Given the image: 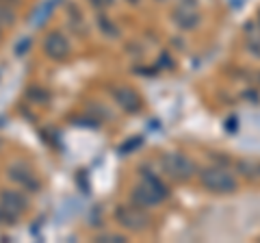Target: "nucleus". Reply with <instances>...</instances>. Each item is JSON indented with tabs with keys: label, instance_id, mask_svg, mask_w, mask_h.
<instances>
[{
	"label": "nucleus",
	"instance_id": "nucleus-23",
	"mask_svg": "<svg viewBox=\"0 0 260 243\" xmlns=\"http://www.w3.org/2000/svg\"><path fill=\"white\" fill-rule=\"evenodd\" d=\"M130 3H137V0H130Z\"/></svg>",
	"mask_w": 260,
	"mask_h": 243
},
{
	"label": "nucleus",
	"instance_id": "nucleus-2",
	"mask_svg": "<svg viewBox=\"0 0 260 243\" xmlns=\"http://www.w3.org/2000/svg\"><path fill=\"white\" fill-rule=\"evenodd\" d=\"M160 167H162V174H165L167 178L178 180V183H186L198 174L195 163L186 155H180V152H167V155H162L160 157Z\"/></svg>",
	"mask_w": 260,
	"mask_h": 243
},
{
	"label": "nucleus",
	"instance_id": "nucleus-6",
	"mask_svg": "<svg viewBox=\"0 0 260 243\" xmlns=\"http://www.w3.org/2000/svg\"><path fill=\"white\" fill-rule=\"evenodd\" d=\"M44 52L50 61H65L72 54V46L61 31H50L44 37Z\"/></svg>",
	"mask_w": 260,
	"mask_h": 243
},
{
	"label": "nucleus",
	"instance_id": "nucleus-22",
	"mask_svg": "<svg viewBox=\"0 0 260 243\" xmlns=\"http://www.w3.org/2000/svg\"><path fill=\"white\" fill-rule=\"evenodd\" d=\"M258 26H260V13H258Z\"/></svg>",
	"mask_w": 260,
	"mask_h": 243
},
{
	"label": "nucleus",
	"instance_id": "nucleus-5",
	"mask_svg": "<svg viewBox=\"0 0 260 243\" xmlns=\"http://www.w3.org/2000/svg\"><path fill=\"white\" fill-rule=\"evenodd\" d=\"M7 176H9L11 183L20 185V187L24 191H28V193H37L39 189H42V180H39V176L24 163H11L9 167H7Z\"/></svg>",
	"mask_w": 260,
	"mask_h": 243
},
{
	"label": "nucleus",
	"instance_id": "nucleus-8",
	"mask_svg": "<svg viewBox=\"0 0 260 243\" xmlns=\"http://www.w3.org/2000/svg\"><path fill=\"white\" fill-rule=\"evenodd\" d=\"M130 202H133L135 206L148 210V208H156L160 202H165V198H162L158 191H154L148 183L141 180L133 191H130Z\"/></svg>",
	"mask_w": 260,
	"mask_h": 243
},
{
	"label": "nucleus",
	"instance_id": "nucleus-19",
	"mask_svg": "<svg viewBox=\"0 0 260 243\" xmlns=\"http://www.w3.org/2000/svg\"><path fill=\"white\" fill-rule=\"evenodd\" d=\"M3 5H9V7H18L20 5V0H0Z\"/></svg>",
	"mask_w": 260,
	"mask_h": 243
},
{
	"label": "nucleus",
	"instance_id": "nucleus-3",
	"mask_svg": "<svg viewBox=\"0 0 260 243\" xmlns=\"http://www.w3.org/2000/svg\"><path fill=\"white\" fill-rule=\"evenodd\" d=\"M113 220H115L124 230L130 232H143L150 228V217L143 208L135 206L133 202L130 204H117L115 210H113Z\"/></svg>",
	"mask_w": 260,
	"mask_h": 243
},
{
	"label": "nucleus",
	"instance_id": "nucleus-13",
	"mask_svg": "<svg viewBox=\"0 0 260 243\" xmlns=\"http://www.w3.org/2000/svg\"><path fill=\"white\" fill-rule=\"evenodd\" d=\"M15 24V7L0 3V26H13Z\"/></svg>",
	"mask_w": 260,
	"mask_h": 243
},
{
	"label": "nucleus",
	"instance_id": "nucleus-12",
	"mask_svg": "<svg viewBox=\"0 0 260 243\" xmlns=\"http://www.w3.org/2000/svg\"><path fill=\"white\" fill-rule=\"evenodd\" d=\"M26 98H28V102H32V104H48V102H50V94H48L46 89H42V87L32 85V87H28Z\"/></svg>",
	"mask_w": 260,
	"mask_h": 243
},
{
	"label": "nucleus",
	"instance_id": "nucleus-17",
	"mask_svg": "<svg viewBox=\"0 0 260 243\" xmlns=\"http://www.w3.org/2000/svg\"><path fill=\"white\" fill-rule=\"evenodd\" d=\"M28 48H30V39H22V42H20L18 46H15V54H18V56H22L24 52L28 50Z\"/></svg>",
	"mask_w": 260,
	"mask_h": 243
},
{
	"label": "nucleus",
	"instance_id": "nucleus-25",
	"mask_svg": "<svg viewBox=\"0 0 260 243\" xmlns=\"http://www.w3.org/2000/svg\"><path fill=\"white\" fill-rule=\"evenodd\" d=\"M258 80H260V74H258Z\"/></svg>",
	"mask_w": 260,
	"mask_h": 243
},
{
	"label": "nucleus",
	"instance_id": "nucleus-7",
	"mask_svg": "<svg viewBox=\"0 0 260 243\" xmlns=\"http://www.w3.org/2000/svg\"><path fill=\"white\" fill-rule=\"evenodd\" d=\"M111 98H113V102H115L121 111L133 113V115H135V113H139V111H141V107H143L141 96L137 94L135 89L124 87V85L113 87V89H111Z\"/></svg>",
	"mask_w": 260,
	"mask_h": 243
},
{
	"label": "nucleus",
	"instance_id": "nucleus-20",
	"mask_svg": "<svg viewBox=\"0 0 260 243\" xmlns=\"http://www.w3.org/2000/svg\"><path fill=\"white\" fill-rule=\"evenodd\" d=\"M180 5H184V7H195V0H180Z\"/></svg>",
	"mask_w": 260,
	"mask_h": 243
},
{
	"label": "nucleus",
	"instance_id": "nucleus-9",
	"mask_svg": "<svg viewBox=\"0 0 260 243\" xmlns=\"http://www.w3.org/2000/svg\"><path fill=\"white\" fill-rule=\"evenodd\" d=\"M172 20L174 24L184 33H189V31H195L200 24V13L195 11V7H184V5H178L176 9L172 11Z\"/></svg>",
	"mask_w": 260,
	"mask_h": 243
},
{
	"label": "nucleus",
	"instance_id": "nucleus-14",
	"mask_svg": "<svg viewBox=\"0 0 260 243\" xmlns=\"http://www.w3.org/2000/svg\"><path fill=\"white\" fill-rule=\"evenodd\" d=\"M237 169L243 174V176H258V165L256 163H249V161H239L237 163Z\"/></svg>",
	"mask_w": 260,
	"mask_h": 243
},
{
	"label": "nucleus",
	"instance_id": "nucleus-4",
	"mask_svg": "<svg viewBox=\"0 0 260 243\" xmlns=\"http://www.w3.org/2000/svg\"><path fill=\"white\" fill-rule=\"evenodd\" d=\"M26 208H28V200L22 191H15V189L0 191V215H3L5 226L15 224Z\"/></svg>",
	"mask_w": 260,
	"mask_h": 243
},
{
	"label": "nucleus",
	"instance_id": "nucleus-11",
	"mask_svg": "<svg viewBox=\"0 0 260 243\" xmlns=\"http://www.w3.org/2000/svg\"><path fill=\"white\" fill-rule=\"evenodd\" d=\"M247 50L260 59V26H247Z\"/></svg>",
	"mask_w": 260,
	"mask_h": 243
},
{
	"label": "nucleus",
	"instance_id": "nucleus-18",
	"mask_svg": "<svg viewBox=\"0 0 260 243\" xmlns=\"http://www.w3.org/2000/svg\"><path fill=\"white\" fill-rule=\"evenodd\" d=\"M89 3H91V5L95 7V9H98V11H102V9H104V7H107V5H109V3H107V0H89Z\"/></svg>",
	"mask_w": 260,
	"mask_h": 243
},
{
	"label": "nucleus",
	"instance_id": "nucleus-21",
	"mask_svg": "<svg viewBox=\"0 0 260 243\" xmlns=\"http://www.w3.org/2000/svg\"><path fill=\"white\" fill-rule=\"evenodd\" d=\"M0 39H3V26H0Z\"/></svg>",
	"mask_w": 260,
	"mask_h": 243
},
{
	"label": "nucleus",
	"instance_id": "nucleus-15",
	"mask_svg": "<svg viewBox=\"0 0 260 243\" xmlns=\"http://www.w3.org/2000/svg\"><path fill=\"white\" fill-rule=\"evenodd\" d=\"M95 241H102V243H124L126 241V237L124 234H115V232H109V234H100Z\"/></svg>",
	"mask_w": 260,
	"mask_h": 243
},
{
	"label": "nucleus",
	"instance_id": "nucleus-24",
	"mask_svg": "<svg viewBox=\"0 0 260 243\" xmlns=\"http://www.w3.org/2000/svg\"><path fill=\"white\" fill-rule=\"evenodd\" d=\"M156 3H162V0H156Z\"/></svg>",
	"mask_w": 260,
	"mask_h": 243
},
{
	"label": "nucleus",
	"instance_id": "nucleus-1",
	"mask_svg": "<svg viewBox=\"0 0 260 243\" xmlns=\"http://www.w3.org/2000/svg\"><path fill=\"white\" fill-rule=\"evenodd\" d=\"M200 185L210 193H217V196H228V193H234L239 189V180L234 178V174L223 165H210L198 172Z\"/></svg>",
	"mask_w": 260,
	"mask_h": 243
},
{
	"label": "nucleus",
	"instance_id": "nucleus-16",
	"mask_svg": "<svg viewBox=\"0 0 260 243\" xmlns=\"http://www.w3.org/2000/svg\"><path fill=\"white\" fill-rule=\"evenodd\" d=\"M141 145V137H135L133 141H126L124 145L119 148V155H128V152H133V150H137Z\"/></svg>",
	"mask_w": 260,
	"mask_h": 243
},
{
	"label": "nucleus",
	"instance_id": "nucleus-10",
	"mask_svg": "<svg viewBox=\"0 0 260 243\" xmlns=\"http://www.w3.org/2000/svg\"><path fill=\"white\" fill-rule=\"evenodd\" d=\"M95 26H98V31L104 35V37H109V39H117L119 37V28H117V24L113 22L107 13H98L95 15Z\"/></svg>",
	"mask_w": 260,
	"mask_h": 243
}]
</instances>
